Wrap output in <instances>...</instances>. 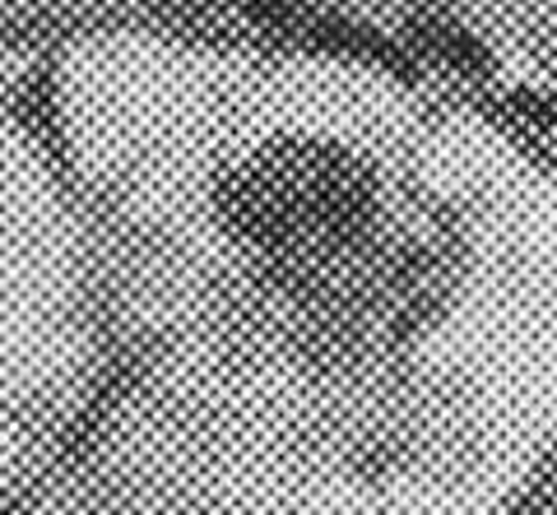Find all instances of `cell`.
Returning a JSON list of instances; mask_svg holds the SVG:
<instances>
[{
	"mask_svg": "<svg viewBox=\"0 0 557 515\" xmlns=\"http://www.w3.org/2000/svg\"><path fill=\"white\" fill-rule=\"evenodd\" d=\"M47 47L0 24V515H24L108 363L89 223L47 122Z\"/></svg>",
	"mask_w": 557,
	"mask_h": 515,
	"instance_id": "cell-2",
	"label": "cell"
},
{
	"mask_svg": "<svg viewBox=\"0 0 557 515\" xmlns=\"http://www.w3.org/2000/svg\"><path fill=\"white\" fill-rule=\"evenodd\" d=\"M544 515H553V511H544Z\"/></svg>",
	"mask_w": 557,
	"mask_h": 515,
	"instance_id": "cell-5",
	"label": "cell"
},
{
	"mask_svg": "<svg viewBox=\"0 0 557 515\" xmlns=\"http://www.w3.org/2000/svg\"><path fill=\"white\" fill-rule=\"evenodd\" d=\"M196 5L205 14H242L386 51L511 112L548 122L553 0H196Z\"/></svg>",
	"mask_w": 557,
	"mask_h": 515,
	"instance_id": "cell-3",
	"label": "cell"
},
{
	"mask_svg": "<svg viewBox=\"0 0 557 515\" xmlns=\"http://www.w3.org/2000/svg\"><path fill=\"white\" fill-rule=\"evenodd\" d=\"M190 0H0V24L20 38L51 47L75 28L149 20V14H182Z\"/></svg>",
	"mask_w": 557,
	"mask_h": 515,
	"instance_id": "cell-4",
	"label": "cell"
},
{
	"mask_svg": "<svg viewBox=\"0 0 557 515\" xmlns=\"http://www.w3.org/2000/svg\"><path fill=\"white\" fill-rule=\"evenodd\" d=\"M42 93L108 363L24 515L548 511V122L237 14L75 28Z\"/></svg>",
	"mask_w": 557,
	"mask_h": 515,
	"instance_id": "cell-1",
	"label": "cell"
}]
</instances>
